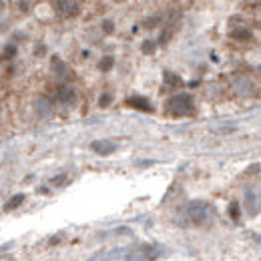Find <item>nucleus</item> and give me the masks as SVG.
<instances>
[{"instance_id": "f257e3e1", "label": "nucleus", "mask_w": 261, "mask_h": 261, "mask_svg": "<svg viewBox=\"0 0 261 261\" xmlns=\"http://www.w3.org/2000/svg\"><path fill=\"white\" fill-rule=\"evenodd\" d=\"M165 109L173 117H191L195 113V100L189 93H179L165 100Z\"/></svg>"}, {"instance_id": "f03ea898", "label": "nucleus", "mask_w": 261, "mask_h": 261, "mask_svg": "<svg viewBox=\"0 0 261 261\" xmlns=\"http://www.w3.org/2000/svg\"><path fill=\"white\" fill-rule=\"evenodd\" d=\"M209 203L207 201H201V199H195L191 203H187L181 211V217L185 219V225H201L207 217H209Z\"/></svg>"}, {"instance_id": "7ed1b4c3", "label": "nucleus", "mask_w": 261, "mask_h": 261, "mask_svg": "<svg viewBox=\"0 0 261 261\" xmlns=\"http://www.w3.org/2000/svg\"><path fill=\"white\" fill-rule=\"evenodd\" d=\"M117 149H119V145L115 141H109V139H97L91 143V151L95 155H100V157H109V155L117 153Z\"/></svg>"}, {"instance_id": "20e7f679", "label": "nucleus", "mask_w": 261, "mask_h": 261, "mask_svg": "<svg viewBox=\"0 0 261 261\" xmlns=\"http://www.w3.org/2000/svg\"><path fill=\"white\" fill-rule=\"evenodd\" d=\"M243 207L247 211L249 217H257L259 215V193L255 189H247L243 195Z\"/></svg>"}, {"instance_id": "39448f33", "label": "nucleus", "mask_w": 261, "mask_h": 261, "mask_svg": "<svg viewBox=\"0 0 261 261\" xmlns=\"http://www.w3.org/2000/svg\"><path fill=\"white\" fill-rule=\"evenodd\" d=\"M34 113L40 119H50L55 115V105L48 97H38L34 100Z\"/></svg>"}, {"instance_id": "423d86ee", "label": "nucleus", "mask_w": 261, "mask_h": 261, "mask_svg": "<svg viewBox=\"0 0 261 261\" xmlns=\"http://www.w3.org/2000/svg\"><path fill=\"white\" fill-rule=\"evenodd\" d=\"M50 72L61 79V81H68L70 79V68L61 57H50Z\"/></svg>"}, {"instance_id": "0eeeda50", "label": "nucleus", "mask_w": 261, "mask_h": 261, "mask_svg": "<svg viewBox=\"0 0 261 261\" xmlns=\"http://www.w3.org/2000/svg\"><path fill=\"white\" fill-rule=\"evenodd\" d=\"M55 8H57V12H59L61 16H66V18L79 14V4H76L74 0H57V2H55Z\"/></svg>"}, {"instance_id": "6e6552de", "label": "nucleus", "mask_w": 261, "mask_h": 261, "mask_svg": "<svg viewBox=\"0 0 261 261\" xmlns=\"http://www.w3.org/2000/svg\"><path fill=\"white\" fill-rule=\"evenodd\" d=\"M127 107L135 109V111H143V113H153V111H155L149 98H147V97H139V95H135V97L127 98Z\"/></svg>"}, {"instance_id": "1a4fd4ad", "label": "nucleus", "mask_w": 261, "mask_h": 261, "mask_svg": "<svg viewBox=\"0 0 261 261\" xmlns=\"http://www.w3.org/2000/svg\"><path fill=\"white\" fill-rule=\"evenodd\" d=\"M57 98H59V102L63 105V107H72L74 102H76V93H74V89L72 87H61L59 89V93H57Z\"/></svg>"}, {"instance_id": "9d476101", "label": "nucleus", "mask_w": 261, "mask_h": 261, "mask_svg": "<svg viewBox=\"0 0 261 261\" xmlns=\"http://www.w3.org/2000/svg\"><path fill=\"white\" fill-rule=\"evenodd\" d=\"M163 87L165 89H169V87H171V91H175V89L183 87V79H181L177 72H173V70H165L163 72Z\"/></svg>"}, {"instance_id": "9b49d317", "label": "nucleus", "mask_w": 261, "mask_h": 261, "mask_svg": "<svg viewBox=\"0 0 261 261\" xmlns=\"http://www.w3.org/2000/svg\"><path fill=\"white\" fill-rule=\"evenodd\" d=\"M24 201H27V195H24V193H16V195H12L8 201H6L4 211H6V213H8V211H14V209H18Z\"/></svg>"}, {"instance_id": "f8f14e48", "label": "nucleus", "mask_w": 261, "mask_h": 261, "mask_svg": "<svg viewBox=\"0 0 261 261\" xmlns=\"http://www.w3.org/2000/svg\"><path fill=\"white\" fill-rule=\"evenodd\" d=\"M231 38H235V40H249L251 36H253V33H251V29H247V27H235L233 31H231Z\"/></svg>"}, {"instance_id": "ddd939ff", "label": "nucleus", "mask_w": 261, "mask_h": 261, "mask_svg": "<svg viewBox=\"0 0 261 261\" xmlns=\"http://www.w3.org/2000/svg\"><path fill=\"white\" fill-rule=\"evenodd\" d=\"M227 211H229L231 221H235V223H239V221H241V203H239V201H231Z\"/></svg>"}, {"instance_id": "4468645a", "label": "nucleus", "mask_w": 261, "mask_h": 261, "mask_svg": "<svg viewBox=\"0 0 261 261\" xmlns=\"http://www.w3.org/2000/svg\"><path fill=\"white\" fill-rule=\"evenodd\" d=\"M157 48H159V42L153 40V38H147V40L141 44V53H143V55H155Z\"/></svg>"}, {"instance_id": "2eb2a0df", "label": "nucleus", "mask_w": 261, "mask_h": 261, "mask_svg": "<svg viewBox=\"0 0 261 261\" xmlns=\"http://www.w3.org/2000/svg\"><path fill=\"white\" fill-rule=\"evenodd\" d=\"M98 70L100 72H109L113 66H115V57H111V55H107V57H102L100 61H98Z\"/></svg>"}, {"instance_id": "dca6fc26", "label": "nucleus", "mask_w": 261, "mask_h": 261, "mask_svg": "<svg viewBox=\"0 0 261 261\" xmlns=\"http://www.w3.org/2000/svg\"><path fill=\"white\" fill-rule=\"evenodd\" d=\"M113 105V93H102L100 97H98V107L100 109H107V107H111Z\"/></svg>"}, {"instance_id": "f3484780", "label": "nucleus", "mask_w": 261, "mask_h": 261, "mask_svg": "<svg viewBox=\"0 0 261 261\" xmlns=\"http://www.w3.org/2000/svg\"><path fill=\"white\" fill-rule=\"evenodd\" d=\"M16 53H18V48H16V44H14V42H10V44H6V46H4V59H14V57H16Z\"/></svg>"}, {"instance_id": "a211bd4d", "label": "nucleus", "mask_w": 261, "mask_h": 261, "mask_svg": "<svg viewBox=\"0 0 261 261\" xmlns=\"http://www.w3.org/2000/svg\"><path fill=\"white\" fill-rule=\"evenodd\" d=\"M102 33H105V34L115 33V22H113L111 18H105V20H102Z\"/></svg>"}, {"instance_id": "6ab92c4d", "label": "nucleus", "mask_w": 261, "mask_h": 261, "mask_svg": "<svg viewBox=\"0 0 261 261\" xmlns=\"http://www.w3.org/2000/svg\"><path fill=\"white\" fill-rule=\"evenodd\" d=\"M66 181H68V179H66L65 173H63V175H57V177H53V179H50V183H53V185H59V187H65Z\"/></svg>"}, {"instance_id": "aec40b11", "label": "nucleus", "mask_w": 261, "mask_h": 261, "mask_svg": "<svg viewBox=\"0 0 261 261\" xmlns=\"http://www.w3.org/2000/svg\"><path fill=\"white\" fill-rule=\"evenodd\" d=\"M46 55V44L44 42H36L34 44V57H42Z\"/></svg>"}, {"instance_id": "412c9836", "label": "nucleus", "mask_w": 261, "mask_h": 261, "mask_svg": "<svg viewBox=\"0 0 261 261\" xmlns=\"http://www.w3.org/2000/svg\"><path fill=\"white\" fill-rule=\"evenodd\" d=\"M159 22H161V20H159V16H151V18H147V20H145V29H155Z\"/></svg>"}, {"instance_id": "4be33fe9", "label": "nucleus", "mask_w": 261, "mask_h": 261, "mask_svg": "<svg viewBox=\"0 0 261 261\" xmlns=\"http://www.w3.org/2000/svg\"><path fill=\"white\" fill-rule=\"evenodd\" d=\"M257 173H259V163H253L247 169V175H257Z\"/></svg>"}, {"instance_id": "5701e85b", "label": "nucleus", "mask_w": 261, "mask_h": 261, "mask_svg": "<svg viewBox=\"0 0 261 261\" xmlns=\"http://www.w3.org/2000/svg\"><path fill=\"white\" fill-rule=\"evenodd\" d=\"M18 6H20V10H22V12H27V10H29V6H31V2H29V0H20V2H18Z\"/></svg>"}, {"instance_id": "b1692460", "label": "nucleus", "mask_w": 261, "mask_h": 261, "mask_svg": "<svg viewBox=\"0 0 261 261\" xmlns=\"http://www.w3.org/2000/svg\"><path fill=\"white\" fill-rule=\"evenodd\" d=\"M59 241H61V235H57V237H50V239H48V243H50V245H57Z\"/></svg>"}, {"instance_id": "393cba45", "label": "nucleus", "mask_w": 261, "mask_h": 261, "mask_svg": "<svg viewBox=\"0 0 261 261\" xmlns=\"http://www.w3.org/2000/svg\"><path fill=\"white\" fill-rule=\"evenodd\" d=\"M36 191H38V193H48V189H46V187H38Z\"/></svg>"}, {"instance_id": "a878e982", "label": "nucleus", "mask_w": 261, "mask_h": 261, "mask_svg": "<svg viewBox=\"0 0 261 261\" xmlns=\"http://www.w3.org/2000/svg\"><path fill=\"white\" fill-rule=\"evenodd\" d=\"M2 8H4V2H2V0H0V10H2Z\"/></svg>"}]
</instances>
